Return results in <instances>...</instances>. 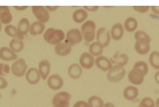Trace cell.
Listing matches in <instances>:
<instances>
[{
  "instance_id": "1",
  "label": "cell",
  "mask_w": 159,
  "mask_h": 107,
  "mask_svg": "<svg viewBox=\"0 0 159 107\" xmlns=\"http://www.w3.org/2000/svg\"><path fill=\"white\" fill-rule=\"evenodd\" d=\"M65 39V32L60 29L48 28L44 31V40L51 45H58Z\"/></svg>"
},
{
  "instance_id": "2",
  "label": "cell",
  "mask_w": 159,
  "mask_h": 107,
  "mask_svg": "<svg viewBox=\"0 0 159 107\" xmlns=\"http://www.w3.org/2000/svg\"><path fill=\"white\" fill-rule=\"evenodd\" d=\"M81 33L83 39L91 44L96 38V23L91 20H87L81 27Z\"/></svg>"
},
{
  "instance_id": "3",
  "label": "cell",
  "mask_w": 159,
  "mask_h": 107,
  "mask_svg": "<svg viewBox=\"0 0 159 107\" xmlns=\"http://www.w3.org/2000/svg\"><path fill=\"white\" fill-rule=\"evenodd\" d=\"M72 96L66 91L58 92L56 96H53L52 98V105L53 107H69Z\"/></svg>"
},
{
  "instance_id": "4",
  "label": "cell",
  "mask_w": 159,
  "mask_h": 107,
  "mask_svg": "<svg viewBox=\"0 0 159 107\" xmlns=\"http://www.w3.org/2000/svg\"><path fill=\"white\" fill-rule=\"evenodd\" d=\"M126 75V69L125 67H120V66H113V67L107 71V79L108 82L112 83H118Z\"/></svg>"
},
{
  "instance_id": "5",
  "label": "cell",
  "mask_w": 159,
  "mask_h": 107,
  "mask_svg": "<svg viewBox=\"0 0 159 107\" xmlns=\"http://www.w3.org/2000/svg\"><path fill=\"white\" fill-rule=\"evenodd\" d=\"M28 70V66L24 59H17L13 62L12 67H11V71L13 73V75L15 77H22L25 75V73Z\"/></svg>"
},
{
  "instance_id": "6",
  "label": "cell",
  "mask_w": 159,
  "mask_h": 107,
  "mask_svg": "<svg viewBox=\"0 0 159 107\" xmlns=\"http://www.w3.org/2000/svg\"><path fill=\"white\" fill-rule=\"evenodd\" d=\"M83 40V37H82V33H81V30L80 29H70L69 31L65 35V42L67 44H69L70 46H74L76 44L81 43Z\"/></svg>"
},
{
  "instance_id": "7",
  "label": "cell",
  "mask_w": 159,
  "mask_h": 107,
  "mask_svg": "<svg viewBox=\"0 0 159 107\" xmlns=\"http://www.w3.org/2000/svg\"><path fill=\"white\" fill-rule=\"evenodd\" d=\"M96 38H97V42L104 48L107 47L110 43H111V33H110V31L105 27H102V28H99L96 31Z\"/></svg>"
},
{
  "instance_id": "8",
  "label": "cell",
  "mask_w": 159,
  "mask_h": 107,
  "mask_svg": "<svg viewBox=\"0 0 159 107\" xmlns=\"http://www.w3.org/2000/svg\"><path fill=\"white\" fill-rule=\"evenodd\" d=\"M31 9L38 22L44 24L46 23V22H48V20H50V13L46 11L45 7H43V6H32Z\"/></svg>"
},
{
  "instance_id": "9",
  "label": "cell",
  "mask_w": 159,
  "mask_h": 107,
  "mask_svg": "<svg viewBox=\"0 0 159 107\" xmlns=\"http://www.w3.org/2000/svg\"><path fill=\"white\" fill-rule=\"evenodd\" d=\"M79 65L82 67V69H91L95 66V58L89 52H84L80 56Z\"/></svg>"
},
{
  "instance_id": "10",
  "label": "cell",
  "mask_w": 159,
  "mask_h": 107,
  "mask_svg": "<svg viewBox=\"0 0 159 107\" xmlns=\"http://www.w3.org/2000/svg\"><path fill=\"white\" fill-rule=\"evenodd\" d=\"M48 85L52 90H60L64 87V78L58 74H53L48 77Z\"/></svg>"
},
{
  "instance_id": "11",
  "label": "cell",
  "mask_w": 159,
  "mask_h": 107,
  "mask_svg": "<svg viewBox=\"0 0 159 107\" xmlns=\"http://www.w3.org/2000/svg\"><path fill=\"white\" fill-rule=\"evenodd\" d=\"M95 65L97 66V68H99L102 71H108L112 67H113L111 60L108 59V58H106V56H103L96 58Z\"/></svg>"
},
{
  "instance_id": "12",
  "label": "cell",
  "mask_w": 159,
  "mask_h": 107,
  "mask_svg": "<svg viewBox=\"0 0 159 107\" xmlns=\"http://www.w3.org/2000/svg\"><path fill=\"white\" fill-rule=\"evenodd\" d=\"M50 71H51V62L46 59L42 60L38 65V73H39L40 78L48 79V77L50 76Z\"/></svg>"
},
{
  "instance_id": "13",
  "label": "cell",
  "mask_w": 159,
  "mask_h": 107,
  "mask_svg": "<svg viewBox=\"0 0 159 107\" xmlns=\"http://www.w3.org/2000/svg\"><path fill=\"white\" fill-rule=\"evenodd\" d=\"M25 79L29 84L35 85L40 81V76L38 73V69L36 68H28V70L25 73Z\"/></svg>"
},
{
  "instance_id": "14",
  "label": "cell",
  "mask_w": 159,
  "mask_h": 107,
  "mask_svg": "<svg viewBox=\"0 0 159 107\" xmlns=\"http://www.w3.org/2000/svg\"><path fill=\"white\" fill-rule=\"evenodd\" d=\"M0 60H2L5 62L15 61V60H17V56H16V53H14L9 47L2 46V47H0Z\"/></svg>"
},
{
  "instance_id": "15",
  "label": "cell",
  "mask_w": 159,
  "mask_h": 107,
  "mask_svg": "<svg viewBox=\"0 0 159 107\" xmlns=\"http://www.w3.org/2000/svg\"><path fill=\"white\" fill-rule=\"evenodd\" d=\"M144 77H145V76L142 75V74H141V73H139V71L134 70V69H131V70L128 73V79H129V82H130L134 87L141 85V84L143 83Z\"/></svg>"
},
{
  "instance_id": "16",
  "label": "cell",
  "mask_w": 159,
  "mask_h": 107,
  "mask_svg": "<svg viewBox=\"0 0 159 107\" xmlns=\"http://www.w3.org/2000/svg\"><path fill=\"white\" fill-rule=\"evenodd\" d=\"M13 20L12 13H11V9L7 6H0V22L1 24H11Z\"/></svg>"
},
{
  "instance_id": "17",
  "label": "cell",
  "mask_w": 159,
  "mask_h": 107,
  "mask_svg": "<svg viewBox=\"0 0 159 107\" xmlns=\"http://www.w3.org/2000/svg\"><path fill=\"white\" fill-rule=\"evenodd\" d=\"M122 95H123V98L126 100L133 101V100L137 99V97H139V89L136 87H134V85H129V87H125Z\"/></svg>"
},
{
  "instance_id": "18",
  "label": "cell",
  "mask_w": 159,
  "mask_h": 107,
  "mask_svg": "<svg viewBox=\"0 0 159 107\" xmlns=\"http://www.w3.org/2000/svg\"><path fill=\"white\" fill-rule=\"evenodd\" d=\"M54 52H56L59 56H67L68 54H70V52H72V46H70L69 44L66 43V42H61L60 44L56 45Z\"/></svg>"
},
{
  "instance_id": "19",
  "label": "cell",
  "mask_w": 159,
  "mask_h": 107,
  "mask_svg": "<svg viewBox=\"0 0 159 107\" xmlns=\"http://www.w3.org/2000/svg\"><path fill=\"white\" fill-rule=\"evenodd\" d=\"M17 32H19V35L23 38L25 36L28 35L29 31H30V22L27 17H23V19H21L20 22H19V25H17Z\"/></svg>"
},
{
  "instance_id": "20",
  "label": "cell",
  "mask_w": 159,
  "mask_h": 107,
  "mask_svg": "<svg viewBox=\"0 0 159 107\" xmlns=\"http://www.w3.org/2000/svg\"><path fill=\"white\" fill-rule=\"evenodd\" d=\"M123 32H125V29L122 27V23H116L113 27H112L111 31V38L113 40H120L123 37Z\"/></svg>"
},
{
  "instance_id": "21",
  "label": "cell",
  "mask_w": 159,
  "mask_h": 107,
  "mask_svg": "<svg viewBox=\"0 0 159 107\" xmlns=\"http://www.w3.org/2000/svg\"><path fill=\"white\" fill-rule=\"evenodd\" d=\"M83 69L79 64H72L68 67V76L72 79H77L82 76Z\"/></svg>"
},
{
  "instance_id": "22",
  "label": "cell",
  "mask_w": 159,
  "mask_h": 107,
  "mask_svg": "<svg viewBox=\"0 0 159 107\" xmlns=\"http://www.w3.org/2000/svg\"><path fill=\"white\" fill-rule=\"evenodd\" d=\"M111 60V62H114V66H120V67H125L129 61L127 54L125 53H116V56H113Z\"/></svg>"
},
{
  "instance_id": "23",
  "label": "cell",
  "mask_w": 159,
  "mask_h": 107,
  "mask_svg": "<svg viewBox=\"0 0 159 107\" xmlns=\"http://www.w3.org/2000/svg\"><path fill=\"white\" fill-rule=\"evenodd\" d=\"M88 20V13L84 11L83 8H79L73 13V21L75 23H82L83 24Z\"/></svg>"
},
{
  "instance_id": "24",
  "label": "cell",
  "mask_w": 159,
  "mask_h": 107,
  "mask_svg": "<svg viewBox=\"0 0 159 107\" xmlns=\"http://www.w3.org/2000/svg\"><path fill=\"white\" fill-rule=\"evenodd\" d=\"M122 27L126 31L134 32V31H136V29L139 27V23H137V20H136L135 17H131L130 16V17H127V19L125 20Z\"/></svg>"
},
{
  "instance_id": "25",
  "label": "cell",
  "mask_w": 159,
  "mask_h": 107,
  "mask_svg": "<svg viewBox=\"0 0 159 107\" xmlns=\"http://www.w3.org/2000/svg\"><path fill=\"white\" fill-rule=\"evenodd\" d=\"M104 47L100 45L98 42H92L90 45H89V53L91 54L93 58H98L103 54Z\"/></svg>"
},
{
  "instance_id": "26",
  "label": "cell",
  "mask_w": 159,
  "mask_h": 107,
  "mask_svg": "<svg viewBox=\"0 0 159 107\" xmlns=\"http://www.w3.org/2000/svg\"><path fill=\"white\" fill-rule=\"evenodd\" d=\"M45 31V24L44 23H40L38 21L36 22H34V23L30 24V33L32 36H38V35H42L43 32Z\"/></svg>"
},
{
  "instance_id": "27",
  "label": "cell",
  "mask_w": 159,
  "mask_h": 107,
  "mask_svg": "<svg viewBox=\"0 0 159 107\" xmlns=\"http://www.w3.org/2000/svg\"><path fill=\"white\" fill-rule=\"evenodd\" d=\"M9 48L12 50L14 53H17V52L23 51L24 48V43L23 39H17V38H14L9 42Z\"/></svg>"
},
{
  "instance_id": "28",
  "label": "cell",
  "mask_w": 159,
  "mask_h": 107,
  "mask_svg": "<svg viewBox=\"0 0 159 107\" xmlns=\"http://www.w3.org/2000/svg\"><path fill=\"white\" fill-rule=\"evenodd\" d=\"M135 51L137 54L139 56H145L150 52V44L147 43H139V42H136L135 43Z\"/></svg>"
},
{
  "instance_id": "29",
  "label": "cell",
  "mask_w": 159,
  "mask_h": 107,
  "mask_svg": "<svg viewBox=\"0 0 159 107\" xmlns=\"http://www.w3.org/2000/svg\"><path fill=\"white\" fill-rule=\"evenodd\" d=\"M134 36H135L136 42H139V43H147V44L151 43V37H150V35H148L147 32L143 31V30H137Z\"/></svg>"
},
{
  "instance_id": "30",
  "label": "cell",
  "mask_w": 159,
  "mask_h": 107,
  "mask_svg": "<svg viewBox=\"0 0 159 107\" xmlns=\"http://www.w3.org/2000/svg\"><path fill=\"white\" fill-rule=\"evenodd\" d=\"M149 64L153 69L159 70V51H152L149 56Z\"/></svg>"
},
{
  "instance_id": "31",
  "label": "cell",
  "mask_w": 159,
  "mask_h": 107,
  "mask_svg": "<svg viewBox=\"0 0 159 107\" xmlns=\"http://www.w3.org/2000/svg\"><path fill=\"white\" fill-rule=\"evenodd\" d=\"M5 32H6V35L7 36L12 37L13 39H14V38H17V39H23V38L19 35L16 27H14L13 24H8V25H6V28H5Z\"/></svg>"
},
{
  "instance_id": "32",
  "label": "cell",
  "mask_w": 159,
  "mask_h": 107,
  "mask_svg": "<svg viewBox=\"0 0 159 107\" xmlns=\"http://www.w3.org/2000/svg\"><path fill=\"white\" fill-rule=\"evenodd\" d=\"M133 69L136 71H139L141 73L142 75H147L148 71H149V67H148V64L147 62H144V61H136L135 65H134V67Z\"/></svg>"
},
{
  "instance_id": "33",
  "label": "cell",
  "mask_w": 159,
  "mask_h": 107,
  "mask_svg": "<svg viewBox=\"0 0 159 107\" xmlns=\"http://www.w3.org/2000/svg\"><path fill=\"white\" fill-rule=\"evenodd\" d=\"M88 106L89 107H103L104 106V100L98 97V96H92L88 99Z\"/></svg>"
},
{
  "instance_id": "34",
  "label": "cell",
  "mask_w": 159,
  "mask_h": 107,
  "mask_svg": "<svg viewBox=\"0 0 159 107\" xmlns=\"http://www.w3.org/2000/svg\"><path fill=\"white\" fill-rule=\"evenodd\" d=\"M9 71H11V67H9L7 64H5V62H0V76H2V77H4L5 75H7Z\"/></svg>"
},
{
  "instance_id": "35",
  "label": "cell",
  "mask_w": 159,
  "mask_h": 107,
  "mask_svg": "<svg viewBox=\"0 0 159 107\" xmlns=\"http://www.w3.org/2000/svg\"><path fill=\"white\" fill-rule=\"evenodd\" d=\"M139 103H142L145 107H155V100L151 97H144Z\"/></svg>"
},
{
  "instance_id": "36",
  "label": "cell",
  "mask_w": 159,
  "mask_h": 107,
  "mask_svg": "<svg viewBox=\"0 0 159 107\" xmlns=\"http://www.w3.org/2000/svg\"><path fill=\"white\" fill-rule=\"evenodd\" d=\"M133 9H134L135 12L139 13V14H144V13H147L148 11L150 9V7H149V6H134Z\"/></svg>"
},
{
  "instance_id": "37",
  "label": "cell",
  "mask_w": 159,
  "mask_h": 107,
  "mask_svg": "<svg viewBox=\"0 0 159 107\" xmlns=\"http://www.w3.org/2000/svg\"><path fill=\"white\" fill-rule=\"evenodd\" d=\"M73 107H89V106H88L87 101H84V100H79V101H76V103L74 104V106Z\"/></svg>"
},
{
  "instance_id": "38",
  "label": "cell",
  "mask_w": 159,
  "mask_h": 107,
  "mask_svg": "<svg viewBox=\"0 0 159 107\" xmlns=\"http://www.w3.org/2000/svg\"><path fill=\"white\" fill-rule=\"evenodd\" d=\"M8 83L6 78H4L2 76H0V89H5V87H7Z\"/></svg>"
},
{
  "instance_id": "39",
  "label": "cell",
  "mask_w": 159,
  "mask_h": 107,
  "mask_svg": "<svg viewBox=\"0 0 159 107\" xmlns=\"http://www.w3.org/2000/svg\"><path fill=\"white\" fill-rule=\"evenodd\" d=\"M83 9L85 12H97L98 11V6H95V7H91V6H85L83 7Z\"/></svg>"
},
{
  "instance_id": "40",
  "label": "cell",
  "mask_w": 159,
  "mask_h": 107,
  "mask_svg": "<svg viewBox=\"0 0 159 107\" xmlns=\"http://www.w3.org/2000/svg\"><path fill=\"white\" fill-rule=\"evenodd\" d=\"M45 8H46L48 12H54V11L58 9V6H53V7H52V6H46Z\"/></svg>"
},
{
  "instance_id": "41",
  "label": "cell",
  "mask_w": 159,
  "mask_h": 107,
  "mask_svg": "<svg viewBox=\"0 0 159 107\" xmlns=\"http://www.w3.org/2000/svg\"><path fill=\"white\" fill-rule=\"evenodd\" d=\"M150 9H151L155 14H158L159 15V6H152V7H150Z\"/></svg>"
},
{
  "instance_id": "42",
  "label": "cell",
  "mask_w": 159,
  "mask_h": 107,
  "mask_svg": "<svg viewBox=\"0 0 159 107\" xmlns=\"http://www.w3.org/2000/svg\"><path fill=\"white\" fill-rule=\"evenodd\" d=\"M155 82L159 85V70L155 74Z\"/></svg>"
},
{
  "instance_id": "43",
  "label": "cell",
  "mask_w": 159,
  "mask_h": 107,
  "mask_svg": "<svg viewBox=\"0 0 159 107\" xmlns=\"http://www.w3.org/2000/svg\"><path fill=\"white\" fill-rule=\"evenodd\" d=\"M16 11H25V9H27V6H22V7H21V6H16Z\"/></svg>"
},
{
  "instance_id": "44",
  "label": "cell",
  "mask_w": 159,
  "mask_h": 107,
  "mask_svg": "<svg viewBox=\"0 0 159 107\" xmlns=\"http://www.w3.org/2000/svg\"><path fill=\"white\" fill-rule=\"evenodd\" d=\"M103 107H116V105L113 103H106V104H104Z\"/></svg>"
},
{
  "instance_id": "45",
  "label": "cell",
  "mask_w": 159,
  "mask_h": 107,
  "mask_svg": "<svg viewBox=\"0 0 159 107\" xmlns=\"http://www.w3.org/2000/svg\"><path fill=\"white\" fill-rule=\"evenodd\" d=\"M155 107H159V98L155 101Z\"/></svg>"
},
{
  "instance_id": "46",
  "label": "cell",
  "mask_w": 159,
  "mask_h": 107,
  "mask_svg": "<svg viewBox=\"0 0 159 107\" xmlns=\"http://www.w3.org/2000/svg\"><path fill=\"white\" fill-rule=\"evenodd\" d=\"M1 27H2V24H1V22H0V31H1Z\"/></svg>"
},
{
  "instance_id": "47",
  "label": "cell",
  "mask_w": 159,
  "mask_h": 107,
  "mask_svg": "<svg viewBox=\"0 0 159 107\" xmlns=\"http://www.w3.org/2000/svg\"><path fill=\"white\" fill-rule=\"evenodd\" d=\"M0 99H1V93H0Z\"/></svg>"
}]
</instances>
